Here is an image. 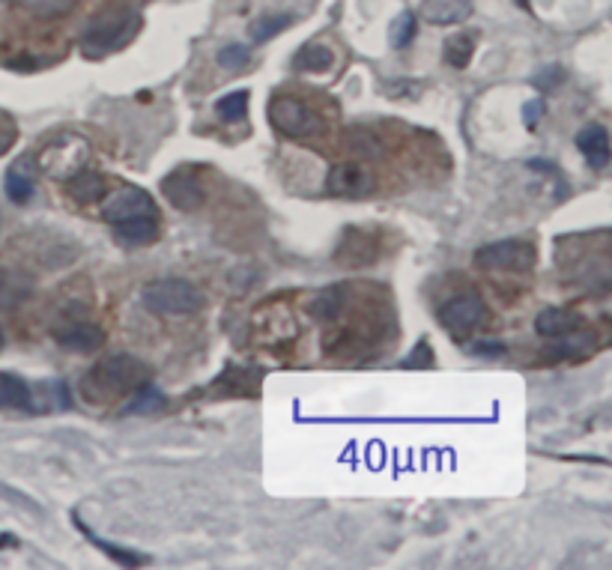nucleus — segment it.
<instances>
[{
  "label": "nucleus",
  "mask_w": 612,
  "mask_h": 570,
  "mask_svg": "<svg viewBox=\"0 0 612 570\" xmlns=\"http://www.w3.org/2000/svg\"><path fill=\"white\" fill-rule=\"evenodd\" d=\"M269 120H272V126H275L281 135H287V138H293V141L314 138V135H320V132L326 129L323 117H320L308 102L293 99V96H278V99H272V105H269Z\"/></svg>",
  "instance_id": "nucleus-4"
},
{
  "label": "nucleus",
  "mask_w": 612,
  "mask_h": 570,
  "mask_svg": "<svg viewBox=\"0 0 612 570\" xmlns=\"http://www.w3.org/2000/svg\"><path fill=\"white\" fill-rule=\"evenodd\" d=\"M162 406H165V394L147 382L144 388L135 391V397H132V403H129V412H141V415H144V412H156V409H162Z\"/></svg>",
  "instance_id": "nucleus-28"
},
{
  "label": "nucleus",
  "mask_w": 612,
  "mask_h": 570,
  "mask_svg": "<svg viewBox=\"0 0 612 570\" xmlns=\"http://www.w3.org/2000/svg\"><path fill=\"white\" fill-rule=\"evenodd\" d=\"M15 141H18V126H15V120H12L6 111H0V156H6V153L15 147Z\"/></svg>",
  "instance_id": "nucleus-32"
},
{
  "label": "nucleus",
  "mask_w": 612,
  "mask_h": 570,
  "mask_svg": "<svg viewBox=\"0 0 612 570\" xmlns=\"http://www.w3.org/2000/svg\"><path fill=\"white\" fill-rule=\"evenodd\" d=\"M162 194L180 212H198L206 203V191L201 186V180L192 171H183V168L162 180Z\"/></svg>",
  "instance_id": "nucleus-9"
},
{
  "label": "nucleus",
  "mask_w": 612,
  "mask_h": 570,
  "mask_svg": "<svg viewBox=\"0 0 612 570\" xmlns=\"http://www.w3.org/2000/svg\"><path fill=\"white\" fill-rule=\"evenodd\" d=\"M54 338L69 353H96L105 344V332L87 320H66L54 329Z\"/></svg>",
  "instance_id": "nucleus-11"
},
{
  "label": "nucleus",
  "mask_w": 612,
  "mask_h": 570,
  "mask_svg": "<svg viewBox=\"0 0 612 570\" xmlns=\"http://www.w3.org/2000/svg\"><path fill=\"white\" fill-rule=\"evenodd\" d=\"M87 156H90V147H87L81 138L66 135V138H60V141H54V144L45 147V153L39 156V165H42V171H45L48 177H54V180H69L78 168L87 165Z\"/></svg>",
  "instance_id": "nucleus-7"
},
{
  "label": "nucleus",
  "mask_w": 612,
  "mask_h": 570,
  "mask_svg": "<svg viewBox=\"0 0 612 570\" xmlns=\"http://www.w3.org/2000/svg\"><path fill=\"white\" fill-rule=\"evenodd\" d=\"M141 215H159L156 200L144 189L135 186H123V189L111 191L102 197V218L108 224H120V221H132Z\"/></svg>",
  "instance_id": "nucleus-8"
},
{
  "label": "nucleus",
  "mask_w": 612,
  "mask_h": 570,
  "mask_svg": "<svg viewBox=\"0 0 612 570\" xmlns=\"http://www.w3.org/2000/svg\"><path fill=\"white\" fill-rule=\"evenodd\" d=\"M329 66H332V51L323 42H308L293 57V69L299 72H326Z\"/></svg>",
  "instance_id": "nucleus-21"
},
{
  "label": "nucleus",
  "mask_w": 612,
  "mask_h": 570,
  "mask_svg": "<svg viewBox=\"0 0 612 570\" xmlns=\"http://www.w3.org/2000/svg\"><path fill=\"white\" fill-rule=\"evenodd\" d=\"M347 305V296H344V287H332V290H323L320 296L311 299L308 311L314 320H335Z\"/></svg>",
  "instance_id": "nucleus-22"
},
{
  "label": "nucleus",
  "mask_w": 612,
  "mask_h": 570,
  "mask_svg": "<svg viewBox=\"0 0 612 570\" xmlns=\"http://www.w3.org/2000/svg\"><path fill=\"white\" fill-rule=\"evenodd\" d=\"M472 12L469 0H424L421 3V21L427 24H460Z\"/></svg>",
  "instance_id": "nucleus-17"
},
{
  "label": "nucleus",
  "mask_w": 612,
  "mask_h": 570,
  "mask_svg": "<svg viewBox=\"0 0 612 570\" xmlns=\"http://www.w3.org/2000/svg\"><path fill=\"white\" fill-rule=\"evenodd\" d=\"M0 347H3V332H0Z\"/></svg>",
  "instance_id": "nucleus-37"
},
{
  "label": "nucleus",
  "mask_w": 612,
  "mask_h": 570,
  "mask_svg": "<svg viewBox=\"0 0 612 570\" xmlns=\"http://www.w3.org/2000/svg\"><path fill=\"white\" fill-rule=\"evenodd\" d=\"M577 147L580 153L586 156V162L595 168V171H604L610 165V135L604 126H586L580 135H577Z\"/></svg>",
  "instance_id": "nucleus-15"
},
{
  "label": "nucleus",
  "mask_w": 612,
  "mask_h": 570,
  "mask_svg": "<svg viewBox=\"0 0 612 570\" xmlns=\"http://www.w3.org/2000/svg\"><path fill=\"white\" fill-rule=\"evenodd\" d=\"M580 323H583L580 314H574V311H568V308H544V311L535 317V332H538L541 338L556 341V338H562V335L577 332Z\"/></svg>",
  "instance_id": "nucleus-16"
},
{
  "label": "nucleus",
  "mask_w": 612,
  "mask_h": 570,
  "mask_svg": "<svg viewBox=\"0 0 612 570\" xmlns=\"http://www.w3.org/2000/svg\"><path fill=\"white\" fill-rule=\"evenodd\" d=\"M21 6H24L33 18L54 21V18L69 15V12L78 6V0H21Z\"/></svg>",
  "instance_id": "nucleus-25"
},
{
  "label": "nucleus",
  "mask_w": 612,
  "mask_h": 570,
  "mask_svg": "<svg viewBox=\"0 0 612 570\" xmlns=\"http://www.w3.org/2000/svg\"><path fill=\"white\" fill-rule=\"evenodd\" d=\"M114 233L126 245H153L159 236V215H141L132 221H120L114 224Z\"/></svg>",
  "instance_id": "nucleus-18"
},
{
  "label": "nucleus",
  "mask_w": 612,
  "mask_h": 570,
  "mask_svg": "<svg viewBox=\"0 0 612 570\" xmlns=\"http://www.w3.org/2000/svg\"><path fill=\"white\" fill-rule=\"evenodd\" d=\"M0 409H33L30 385L15 374H0Z\"/></svg>",
  "instance_id": "nucleus-20"
},
{
  "label": "nucleus",
  "mask_w": 612,
  "mask_h": 570,
  "mask_svg": "<svg viewBox=\"0 0 612 570\" xmlns=\"http://www.w3.org/2000/svg\"><path fill=\"white\" fill-rule=\"evenodd\" d=\"M63 186H66V194L72 197V200H78V203H96V200H102L105 194H108V189H105V177L99 174V171H93V168H78L69 180H63Z\"/></svg>",
  "instance_id": "nucleus-14"
},
{
  "label": "nucleus",
  "mask_w": 612,
  "mask_h": 570,
  "mask_svg": "<svg viewBox=\"0 0 612 570\" xmlns=\"http://www.w3.org/2000/svg\"><path fill=\"white\" fill-rule=\"evenodd\" d=\"M562 81V69L559 66H550V69H544V78H538V87L544 84V87H556Z\"/></svg>",
  "instance_id": "nucleus-35"
},
{
  "label": "nucleus",
  "mask_w": 612,
  "mask_h": 570,
  "mask_svg": "<svg viewBox=\"0 0 612 570\" xmlns=\"http://www.w3.org/2000/svg\"><path fill=\"white\" fill-rule=\"evenodd\" d=\"M472 353H481V356H502L505 353V347L502 344H490V341H478V344H472Z\"/></svg>",
  "instance_id": "nucleus-34"
},
{
  "label": "nucleus",
  "mask_w": 612,
  "mask_h": 570,
  "mask_svg": "<svg viewBox=\"0 0 612 570\" xmlns=\"http://www.w3.org/2000/svg\"><path fill=\"white\" fill-rule=\"evenodd\" d=\"M150 382V368L135 359V356H111L96 362L84 380H81V394L90 403H108L123 394H135Z\"/></svg>",
  "instance_id": "nucleus-1"
},
{
  "label": "nucleus",
  "mask_w": 612,
  "mask_h": 570,
  "mask_svg": "<svg viewBox=\"0 0 612 570\" xmlns=\"http://www.w3.org/2000/svg\"><path fill=\"white\" fill-rule=\"evenodd\" d=\"M81 526V523H78ZM81 532H84V538H90L99 550H105V556H111V559H117L120 565H144L147 559H141V556H135V553H126V550H120V547H114V544H105V541H99L87 526H81Z\"/></svg>",
  "instance_id": "nucleus-30"
},
{
  "label": "nucleus",
  "mask_w": 612,
  "mask_h": 570,
  "mask_svg": "<svg viewBox=\"0 0 612 570\" xmlns=\"http://www.w3.org/2000/svg\"><path fill=\"white\" fill-rule=\"evenodd\" d=\"M290 24H293V15H266V18H260V21L251 24V39H254V42H266V39H272L275 33L287 30Z\"/></svg>",
  "instance_id": "nucleus-27"
},
{
  "label": "nucleus",
  "mask_w": 612,
  "mask_h": 570,
  "mask_svg": "<svg viewBox=\"0 0 612 570\" xmlns=\"http://www.w3.org/2000/svg\"><path fill=\"white\" fill-rule=\"evenodd\" d=\"M141 27V15L126 3H108L102 12H96L84 33H81V51L84 57H105L120 48H126Z\"/></svg>",
  "instance_id": "nucleus-2"
},
{
  "label": "nucleus",
  "mask_w": 612,
  "mask_h": 570,
  "mask_svg": "<svg viewBox=\"0 0 612 570\" xmlns=\"http://www.w3.org/2000/svg\"><path fill=\"white\" fill-rule=\"evenodd\" d=\"M3 186H6V194H9L12 203H27L33 197V191H36V171H30V159L15 162L6 171Z\"/></svg>",
  "instance_id": "nucleus-19"
},
{
  "label": "nucleus",
  "mask_w": 612,
  "mask_h": 570,
  "mask_svg": "<svg viewBox=\"0 0 612 570\" xmlns=\"http://www.w3.org/2000/svg\"><path fill=\"white\" fill-rule=\"evenodd\" d=\"M335 260L344 263V266H368L377 260V239L359 227L347 230L338 242V251H335Z\"/></svg>",
  "instance_id": "nucleus-12"
},
{
  "label": "nucleus",
  "mask_w": 612,
  "mask_h": 570,
  "mask_svg": "<svg viewBox=\"0 0 612 570\" xmlns=\"http://www.w3.org/2000/svg\"><path fill=\"white\" fill-rule=\"evenodd\" d=\"M374 186H377L374 174L365 165H359V162L335 165L329 171V180H326V189L332 191V194H338V197H362V194L374 191Z\"/></svg>",
  "instance_id": "nucleus-10"
},
{
  "label": "nucleus",
  "mask_w": 612,
  "mask_h": 570,
  "mask_svg": "<svg viewBox=\"0 0 612 570\" xmlns=\"http://www.w3.org/2000/svg\"><path fill=\"white\" fill-rule=\"evenodd\" d=\"M144 305L162 317H189L204 308V293L183 278H159L144 287Z\"/></svg>",
  "instance_id": "nucleus-3"
},
{
  "label": "nucleus",
  "mask_w": 612,
  "mask_h": 570,
  "mask_svg": "<svg viewBox=\"0 0 612 570\" xmlns=\"http://www.w3.org/2000/svg\"><path fill=\"white\" fill-rule=\"evenodd\" d=\"M248 60H251V51H248L245 45H239V42H233V45H224V48L218 51V63H221L224 69H230V72L242 69V66H245Z\"/></svg>",
  "instance_id": "nucleus-31"
},
{
  "label": "nucleus",
  "mask_w": 612,
  "mask_h": 570,
  "mask_svg": "<svg viewBox=\"0 0 612 570\" xmlns=\"http://www.w3.org/2000/svg\"><path fill=\"white\" fill-rule=\"evenodd\" d=\"M347 150L356 159H380L383 156V144L368 132V129H353L347 132Z\"/></svg>",
  "instance_id": "nucleus-26"
},
{
  "label": "nucleus",
  "mask_w": 612,
  "mask_h": 570,
  "mask_svg": "<svg viewBox=\"0 0 612 570\" xmlns=\"http://www.w3.org/2000/svg\"><path fill=\"white\" fill-rule=\"evenodd\" d=\"M215 114L221 123H239L248 114V90H233L215 102Z\"/></svg>",
  "instance_id": "nucleus-24"
},
{
  "label": "nucleus",
  "mask_w": 612,
  "mask_h": 570,
  "mask_svg": "<svg viewBox=\"0 0 612 570\" xmlns=\"http://www.w3.org/2000/svg\"><path fill=\"white\" fill-rule=\"evenodd\" d=\"M33 296V278L21 269L0 266V308H18Z\"/></svg>",
  "instance_id": "nucleus-13"
},
{
  "label": "nucleus",
  "mask_w": 612,
  "mask_h": 570,
  "mask_svg": "<svg viewBox=\"0 0 612 570\" xmlns=\"http://www.w3.org/2000/svg\"><path fill=\"white\" fill-rule=\"evenodd\" d=\"M439 323L454 341H466L487 323V305L478 293H460L439 308Z\"/></svg>",
  "instance_id": "nucleus-5"
},
{
  "label": "nucleus",
  "mask_w": 612,
  "mask_h": 570,
  "mask_svg": "<svg viewBox=\"0 0 612 570\" xmlns=\"http://www.w3.org/2000/svg\"><path fill=\"white\" fill-rule=\"evenodd\" d=\"M472 51H475V42H472V36H466V33H457V36L445 39V45H442V57H445V63L454 66V69H466L469 60H472Z\"/></svg>",
  "instance_id": "nucleus-23"
},
{
  "label": "nucleus",
  "mask_w": 612,
  "mask_h": 570,
  "mask_svg": "<svg viewBox=\"0 0 612 570\" xmlns=\"http://www.w3.org/2000/svg\"><path fill=\"white\" fill-rule=\"evenodd\" d=\"M415 24H418V18L412 12H404L401 18H395V24H392V45L395 48H407L415 39V30H418Z\"/></svg>",
  "instance_id": "nucleus-29"
},
{
  "label": "nucleus",
  "mask_w": 612,
  "mask_h": 570,
  "mask_svg": "<svg viewBox=\"0 0 612 570\" xmlns=\"http://www.w3.org/2000/svg\"><path fill=\"white\" fill-rule=\"evenodd\" d=\"M538 114H544V102H541V99H538V102H535V105L526 111V123H529V129H535V126H538V123H535V117H538Z\"/></svg>",
  "instance_id": "nucleus-36"
},
{
  "label": "nucleus",
  "mask_w": 612,
  "mask_h": 570,
  "mask_svg": "<svg viewBox=\"0 0 612 570\" xmlns=\"http://www.w3.org/2000/svg\"><path fill=\"white\" fill-rule=\"evenodd\" d=\"M478 269H496V272H529L535 266V248L523 239H502L487 242L475 251Z\"/></svg>",
  "instance_id": "nucleus-6"
},
{
  "label": "nucleus",
  "mask_w": 612,
  "mask_h": 570,
  "mask_svg": "<svg viewBox=\"0 0 612 570\" xmlns=\"http://www.w3.org/2000/svg\"><path fill=\"white\" fill-rule=\"evenodd\" d=\"M418 365H424V368H430L433 365V353H430V347L427 344H418L415 347V353L407 359V368H418Z\"/></svg>",
  "instance_id": "nucleus-33"
}]
</instances>
